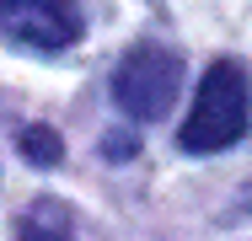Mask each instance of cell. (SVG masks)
I'll list each match as a JSON object with an SVG mask.
<instances>
[{
  "instance_id": "obj_1",
  "label": "cell",
  "mask_w": 252,
  "mask_h": 241,
  "mask_svg": "<svg viewBox=\"0 0 252 241\" xmlns=\"http://www.w3.org/2000/svg\"><path fill=\"white\" fill-rule=\"evenodd\" d=\"M247 123H252L247 70L231 64V59H220V64L204 70L199 91H193V107H188V118H183L177 145H183L188 155H215V150H225V145L242 140Z\"/></svg>"
},
{
  "instance_id": "obj_2",
  "label": "cell",
  "mask_w": 252,
  "mask_h": 241,
  "mask_svg": "<svg viewBox=\"0 0 252 241\" xmlns=\"http://www.w3.org/2000/svg\"><path fill=\"white\" fill-rule=\"evenodd\" d=\"M177 91H183V59H177L172 48H161V43L129 48L124 64H118V75H113L118 107H124L129 118H140V123L166 118L172 102H177Z\"/></svg>"
},
{
  "instance_id": "obj_3",
  "label": "cell",
  "mask_w": 252,
  "mask_h": 241,
  "mask_svg": "<svg viewBox=\"0 0 252 241\" xmlns=\"http://www.w3.org/2000/svg\"><path fill=\"white\" fill-rule=\"evenodd\" d=\"M81 0H0V38L32 54H59L81 38Z\"/></svg>"
},
{
  "instance_id": "obj_4",
  "label": "cell",
  "mask_w": 252,
  "mask_h": 241,
  "mask_svg": "<svg viewBox=\"0 0 252 241\" xmlns=\"http://www.w3.org/2000/svg\"><path fill=\"white\" fill-rule=\"evenodd\" d=\"M16 241H75V220H70V209H64V204L38 198V204L22 214Z\"/></svg>"
},
{
  "instance_id": "obj_5",
  "label": "cell",
  "mask_w": 252,
  "mask_h": 241,
  "mask_svg": "<svg viewBox=\"0 0 252 241\" xmlns=\"http://www.w3.org/2000/svg\"><path fill=\"white\" fill-rule=\"evenodd\" d=\"M22 155H27L32 166H59L64 145H59V134H54V129L32 123V129H22Z\"/></svg>"
}]
</instances>
